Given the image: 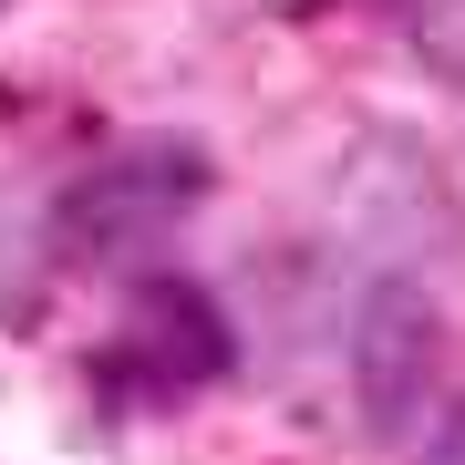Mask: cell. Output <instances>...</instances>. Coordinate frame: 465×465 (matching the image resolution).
Masks as SVG:
<instances>
[{
    "instance_id": "6da1fadb",
    "label": "cell",
    "mask_w": 465,
    "mask_h": 465,
    "mask_svg": "<svg viewBox=\"0 0 465 465\" xmlns=\"http://www.w3.org/2000/svg\"><path fill=\"white\" fill-rule=\"evenodd\" d=\"M197 197H207V145H186V134L114 145L73 176V197L52 207V238H63V259H114L134 238H166Z\"/></svg>"
},
{
    "instance_id": "3957f363",
    "label": "cell",
    "mask_w": 465,
    "mask_h": 465,
    "mask_svg": "<svg viewBox=\"0 0 465 465\" xmlns=\"http://www.w3.org/2000/svg\"><path fill=\"white\" fill-rule=\"evenodd\" d=\"M434 351H445V321L414 280H372L362 311H351V393H362L372 434H403L414 403L434 393Z\"/></svg>"
},
{
    "instance_id": "7a4b0ae2",
    "label": "cell",
    "mask_w": 465,
    "mask_h": 465,
    "mask_svg": "<svg viewBox=\"0 0 465 465\" xmlns=\"http://www.w3.org/2000/svg\"><path fill=\"white\" fill-rule=\"evenodd\" d=\"M238 362V341H228V321H217V300L197 280H145L124 300V321H114V351H104V393H134V403H186V393H207V382H228Z\"/></svg>"
},
{
    "instance_id": "277c9868",
    "label": "cell",
    "mask_w": 465,
    "mask_h": 465,
    "mask_svg": "<svg viewBox=\"0 0 465 465\" xmlns=\"http://www.w3.org/2000/svg\"><path fill=\"white\" fill-rule=\"evenodd\" d=\"M403 32H414L424 73H445V84L465 94V0H414V11H403Z\"/></svg>"
},
{
    "instance_id": "5b68a950",
    "label": "cell",
    "mask_w": 465,
    "mask_h": 465,
    "mask_svg": "<svg viewBox=\"0 0 465 465\" xmlns=\"http://www.w3.org/2000/svg\"><path fill=\"white\" fill-rule=\"evenodd\" d=\"M414 465H465V403H445V414H434V434H424Z\"/></svg>"
},
{
    "instance_id": "8992f818",
    "label": "cell",
    "mask_w": 465,
    "mask_h": 465,
    "mask_svg": "<svg viewBox=\"0 0 465 465\" xmlns=\"http://www.w3.org/2000/svg\"><path fill=\"white\" fill-rule=\"evenodd\" d=\"M0 21H11V0H0Z\"/></svg>"
}]
</instances>
